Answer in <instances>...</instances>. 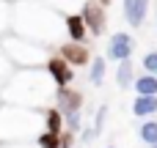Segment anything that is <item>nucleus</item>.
Masks as SVG:
<instances>
[{
  "instance_id": "4468645a",
  "label": "nucleus",
  "mask_w": 157,
  "mask_h": 148,
  "mask_svg": "<svg viewBox=\"0 0 157 148\" xmlns=\"http://www.w3.org/2000/svg\"><path fill=\"white\" fill-rule=\"evenodd\" d=\"M36 146H39V148H61V135L44 132V135L36 137Z\"/></svg>"
},
{
  "instance_id": "f03ea898",
  "label": "nucleus",
  "mask_w": 157,
  "mask_h": 148,
  "mask_svg": "<svg viewBox=\"0 0 157 148\" xmlns=\"http://www.w3.org/2000/svg\"><path fill=\"white\" fill-rule=\"evenodd\" d=\"M83 19H86V25H88V30L94 33V36H99L102 30H105V8L99 5V3H86V8H83Z\"/></svg>"
},
{
  "instance_id": "aec40b11",
  "label": "nucleus",
  "mask_w": 157,
  "mask_h": 148,
  "mask_svg": "<svg viewBox=\"0 0 157 148\" xmlns=\"http://www.w3.org/2000/svg\"><path fill=\"white\" fill-rule=\"evenodd\" d=\"M108 3H110V0H102V5H108Z\"/></svg>"
},
{
  "instance_id": "f257e3e1",
  "label": "nucleus",
  "mask_w": 157,
  "mask_h": 148,
  "mask_svg": "<svg viewBox=\"0 0 157 148\" xmlns=\"http://www.w3.org/2000/svg\"><path fill=\"white\" fill-rule=\"evenodd\" d=\"M132 49H135V41H132L130 33H113L110 41H108V58H110V60L124 63V60H130Z\"/></svg>"
},
{
  "instance_id": "2eb2a0df",
  "label": "nucleus",
  "mask_w": 157,
  "mask_h": 148,
  "mask_svg": "<svg viewBox=\"0 0 157 148\" xmlns=\"http://www.w3.org/2000/svg\"><path fill=\"white\" fill-rule=\"evenodd\" d=\"M144 69H146L149 74H155V77H157V49H155V52H149V55H144Z\"/></svg>"
},
{
  "instance_id": "9b49d317",
  "label": "nucleus",
  "mask_w": 157,
  "mask_h": 148,
  "mask_svg": "<svg viewBox=\"0 0 157 148\" xmlns=\"http://www.w3.org/2000/svg\"><path fill=\"white\" fill-rule=\"evenodd\" d=\"M116 82H119V88H130V85H132V60H124V63H119Z\"/></svg>"
},
{
  "instance_id": "0eeeda50",
  "label": "nucleus",
  "mask_w": 157,
  "mask_h": 148,
  "mask_svg": "<svg viewBox=\"0 0 157 148\" xmlns=\"http://www.w3.org/2000/svg\"><path fill=\"white\" fill-rule=\"evenodd\" d=\"M66 33H69V38H72V41L83 44V38H86V33H88V25H86V19H83L80 14H72V16L66 19Z\"/></svg>"
},
{
  "instance_id": "423d86ee",
  "label": "nucleus",
  "mask_w": 157,
  "mask_h": 148,
  "mask_svg": "<svg viewBox=\"0 0 157 148\" xmlns=\"http://www.w3.org/2000/svg\"><path fill=\"white\" fill-rule=\"evenodd\" d=\"M63 55V60L69 63V66H83V63H88V49L83 47V44H77V41H72V44H66L63 49H61Z\"/></svg>"
},
{
  "instance_id": "ddd939ff",
  "label": "nucleus",
  "mask_w": 157,
  "mask_h": 148,
  "mask_svg": "<svg viewBox=\"0 0 157 148\" xmlns=\"http://www.w3.org/2000/svg\"><path fill=\"white\" fill-rule=\"evenodd\" d=\"M105 80V58H94L91 60V85H102Z\"/></svg>"
},
{
  "instance_id": "9d476101",
  "label": "nucleus",
  "mask_w": 157,
  "mask_h": 148,
  "mask_svg": "<svg viewBox=\"0 0 157 148\" xmlns=\"http://www.w3.org/2000/svg\"><path fill=\"white\" fill-rule=\"evenodd\" d=\"M138 135H141V140H144L149 148L157 146V121H144L141 129H138Z\"/></svg>"
},
{
  "instance_id": "20e7f679",
  "label": "nucleus",
  "mask_w": 157,
  "mask_h": 148,
  "mask_svg": "<svg viewBox=\"0 0 157 148\" xmlns=\"http://www.w3.org/2000/svg\"><path fill=\"white\" fill-rule=\"evenodd\" d=\"M149 11V0H124V19L132 27H141Z\"/></svg>"
},
{
  "instance_id": "7ed1b4c3",
  "label": "nucleus",
  "mask_w": 157,
  "mask_h": 148,
  "mask_svg": "<svg viewBox=\"0 0 157 148\" xmlns=\"http://www.w3.org/2000/svg\"><path fill=\"white\" fill-rule=\"evenodd\" d=\"M47 71H50V77H52V82H58V88H66L69 82H72V66L63 60V58H52L50 63H47Z\"/></svg>"
},
{
  "instance_id": "a211bd4d",
  "label": "nucleus",
  "mask_w": 157,
  "mask_h": 148,
  "mask_svg": "<svg viewBox=\"0 0 157 148\" xmlns=\"http://www.w3.org/2000/svg\"><path fill=\"white\" fill-rule=\"evenodd\" d=\"M72 132H66V135H61V148H72Z\"/></svg>"
},
{
  "instance_id": "f8f14e48",
  "label": "nucleus",
  "mask_w": 157,
  "mask_h": 148,
  "mask_svg": "<svg viewBox=\"0 0 157 148\" xmlns=\"http://www.w3.org/2000/svg\"><path fill=\"white\" fill-rule=\"evenodd\" d=\"M63 113L61 110H50L47 113V132H52V135H61V129H63Z\"/></svg>"
},
{
  "instance_id": "39448f33",
  "label": "nucleus",
  "mask_w": 157,
  "mask_h": 148,
  "mask_svg": "<svg viewBox=\"0 0 157 148\" xmlns=\"http://www.w3.org/2000/svg\"><path fill=\"white\" fill-rule=\"evenodd\" d=\"M80 104H83V96H80L77 91H66V88H61V91H58V110H61L63 115L77 113V110H80Z\"/></svg>"
},
{
  "instance_id": "6ab92c4d",
  "label": "nucleus",
  "mask_w": 157,
  "mask_h": 148,
  "mask_svg": "<svg viewBox=\"0 0 157 148\" xmlns=\"http://www.w3.org/2000/svg\"><path fill=\"white\" fill-rule=\"evenodd\" d=\"M94 135H97L94 129H83V135H80V137H83V143H91V140H94Z\"/></svg>"
},
{
  "instance_id": "f3484780",
  "label": "nucleus",
  "mask_w": 157,
  "mask_h": 148,
  "mask_svg": "<svg viewBox=\"0 0 157 148\" xmlns=\"http://www.w3.org/2000/svg\"><path fill=\"white\" fill-rule=\"evenodd\" d=\"M66 126H69V132H77L83 124H80V113H69L66 115Z\"/></svg>"
},
{
  "instance_id": "412c9836",
  "label": "nucleus",
  "mask_w": 157,
  "mask_h": 148,
  "mask_svg": "<svg viewBox=\"0 0 157 148\" xmlns=\"http://www.w3.org/2000/svg\"><path fill=\"white\" fill-rule=\"evenodd\" d=\"M108 148H116V146H108Z\"/></svg>"
},
{
  "instance_id": "4be33fe9",
  "label": "nucleus",
  "mask_w": 157,
  "mask_h": 148,
  "mask_svg": "<svg viewBox=\"0 0 157 148\" xmlns=\"http://www.w3.org/2000/svg\"><path fill=\"white\" fill-rule=\"evenodd\" d=\"M152 148H157V146H152Z\"/></svg>"
},
{
  "instance_id": "6e6552de",
  "label": "nucleus",
  "mask_w": 157,
  "mask_h": 148,
  "mask_svg": "<svg viewBox=\"0 0 157 148\" xmlns=\"http://www.w3.org/2000/svg\"><path fill=\"white\" fill-rule=\"evenodd\" d=\"M132 113H135V118L155 115V113H157V96H135V102H132Z\"/></svg>"
},
{
  "instance_id": "1a4fd4ad",
  "label": "nucleus",
  "mask_w": 157,
  "mask_h": 148,
  "mask_svg": "<svg viewBox=\"0 0 157 148\" xmlns=\"http://www.w3.org/2000/svg\"><path fill=\"white\" fill-rule=\"evenodd\" d=\"M135 91L138 96H157V77L155 74H144L135 80Z\"/></svg>"
},
{
  "instance_id": "dca6fc26",
  "label": "nucleus",
  "mask_w": 157,
  "mask_h": 148,
  "mask_svg": "<svg viewBox=\"0 0 157 148\" xmlns=\"http://www.w3.org/2000/svg\"><path fill=\"white\" fill-rule=\"evenodd\" d=\"M105 118H108V107L102 104V107L97 110V118H94V132H102V126H105Z\"/></svg>"
}]
</instances>
